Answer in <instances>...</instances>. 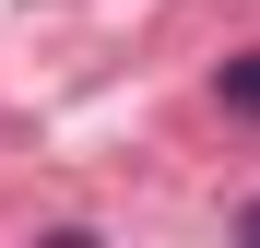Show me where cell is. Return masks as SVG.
I'll return each instance as SVG.
<instances>
[{
    "label": "cell",
    "instance_id": "1",
    "mask_svg": "<svg viewBox=\"0 0 260 248\" xmlns=\"http://www.w3.org/2000/svg\"><path fill=\"white\" fill-rule=\"evenodd\" d=\"M213 95H225V118H260V48H237L225 71H213Z\"/></svg>",
    "mask_w": 260,
    "mask_h": 248
},
{
    "label": "cell",
    "instance_id": "2",
    "mask_svg": "<svg viewBox=\"0 0 260 248\" xmlns=\"http://www.w3.org/2000/svg\"><path fill=\"white\" fill-rule=\"evenodd\" d=\"M237 236H260V201H237Z\"/></svg>",
    "mask_w": 260,
    "mask_h": 248
}]
</instances>
